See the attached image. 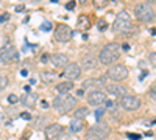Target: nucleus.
Wrapping results in <instances>:
<instances>
[{"label": "nucleus", "instance_id": "obj_1", "mask_svg": "<svg viewBox=\"0 0 156 140\" xmlns=\"http://www.w3.org/2000/svg\"><path fill=\"white\" fill-rule=\"evenodd\" d=\"M120 50H122V47L117 44V42L106 44L105 47L100 50V55H98L100 62H101V64H105V66H111L112 62H115L117 59H119Z\"/></svg>", "mask_w": 156, "mask_h": 140}, {"label": "nucleus", "instance_id": "obj_2", "mask_svg": "<svg viewBox=\"0 0 156 140\" xmlns=\"http://www.w3.org/2000/svg\"><path fill=\"white\" fill-rule=\"evenodd\" d=\"M111 132V128L109 125L105 123V121H98L95 123L94 126H90L86 132V140H103L106 138Z\"/></svg>", "mask_w": 156, "mask_h": 140}, {"label": "nucleus", "instance_id": "obj_3", "mask_svg": "<svg viewBox=\"0 0 156 140\" xmlns=\"http://www.w3.org/2000/svg\"><path fill=\"white\" fill-rule=\"evenodd\" d=\"M75 104H76V100L75 97L72 95H58L55 100H53V108L56 112L59 114H67L70 111L75 109Z\"/></svg>", "mask_w": 156, "mask_h": 140}, {"label": "nucleus", "instance_id": "obj_4", "mask_svg": "<svg viewBox=\"0 0 156 140\" xmlns=\"http://www.w3.org/2000/svg\"><path fill=\"white\" fill-rule=\"evenodd\" d=\"M134 14H136L137 20L144 22V23H148L154 19L156 12H154V8L148 2H140L134 6Z\"/></svg>", "mask_w": 156, "mask_h": 140}, {"label": "nucleus", "instance_id": "obj_5", "mask_svg": "<svg viewBox=\"0 0 156 140\" xmlns=\"http://www.w3.org/2000/svg\"><path fill=\"white\" fill-rule=\"evenodd\" d=\"M131 28V17L126 11H120L119 14L115 16V20L112 23V31L117 34H123Z\"/></svg>", "mask_w": 156, "mask_h": 140}, {"label": "nucleus", "instance_id": "obj_6", "mask_svg": "<svg viewBox=\"0 0 156 140\" xmlns=\"http://www.w3.org/2000/svg\"><path fill=\"white\" fill-rule=\"evenodd\" d=\"M106 76H108L109 80L115 81V83H120V81H123L126 76H128V69L123 64H114V66H111L108 69Z\"/></svg>", "mask_w": 156, "mask_h": 140}, {"label": "nucleus", "instance_id": "obj_7", "mask_svg": "<svg viewBox=\"0 0 156 140\" xmlns=\"http://www.w3.org/2000/svg\"><path fill=\"white\" fill-rule=\"evenodd\" d=\"M17 59H19V52L14 48V45L6 44L5 47L0 48V61H2L3 64H8V62L17 61Z\"/></svg>", "mask_w": 156, "mask_h": 140}, {"label": "nucleus", "instance_id": "obj_8", "mask_svg": "<svg viewBox=\"0 0 156 140\" xmlns=\"http://www.w3.org/2000/svg\"><path fill=\"white\" fill-rule=\"evenodd\" d=\"M73 37V31L69 25L66 23H59L58 27L55 28V39L58 42H69Z\"/></svg>", "mask_w": 156, "mask_h": 140}, {"label": "nucleus", "instance_id": "obj_9", "mask_svg": "<svg viewBox=\"0 0 156 140\" xmlns=\"http://www.w3.org/2000/svg\"><path fill=\"white\" fill-rule=\"evenodd\" d=\"M62 75L67 78V81L78 80V78L81 76V66L76 64V62H70V64L62 70Z\"/></svg>", "mask_w": 156, "mask_h": 140}, {"label": "nucleus", "instance_id": "obj_10", "mask_svg": "<svg viewBox=\"0 0 156 140\" xmlns=\"http://www.w3.org/2000/svg\"><path fill=\"white\" fill-rule=\"evenodd\" d=\"M106 101H108V98L103 90H94V92L87 94V103L90 106H100V104H105Z\"/></svg>", "mask_w": 156, "mask_h": 140}, {"label": "nucleus", "instance_id": "obj_11", "mask_svg": "<svg viewBox=\"0 0 156 140\" xmlns=\"http://www.w3.org/2000/svg\"><path fill=\"white\" fill-rule=\"evenodd\" d=\"M120 106L126 111H137L140 108V100L134 95H125L120 100Z\"/></svg>", "mask_w": 156, "mask_h": 140}, {"label": "nucleus", "instance_id": "obj_12", "mask_svg": "<svg viewBox=\"0 0 156 140\" xmlns=\"http://www.w3.org/2000/svg\"><path fill=\"white\" fill-rule=\"evenodd\" d=\"M84 89H90V92L94 90H101L105 89V80L103 78H89L83 81V90Z\"/></svg>", "mask_w": 156, "mask_h": 140}, {"label": "nucleus", "instance_id": "obj_13", "mask_svg": "<svg viewBox=\"0 0 156 140\" xmlns=\"http://www.w3.org/2000/svg\"><path fill=\"white\" fill-rule=\"evenodd\" d=\"M64 132V128L59 125V123H51V125H47L45 128V137L50 140V138H59Z\"/></svg>", "mask_w": 156, "mask_h": 140}, {"label": "nucleus", "instance_id": "obj_14", "mask_svg": "<svg viewBox=\"0 0 156 140\" xmlns=\"http://www.w3.org/2000/svg\"><path fill=\"white\" fill-rule=\"evenodd\" d=\"M50 62H51V66L53 67H64L66 69L70 62H69V58H67V55H64V53H53L50 56Z\"/></svg>", "mask_w": 156, "mask_h": 140}, {"label": "nucleus", "instance_id": "obj_15", "mask_svg": "<svg viewBox=\"0 0 156 140\" xmlns=\"http://www.w3.org/2000/svg\"><path fill=\"white\" fill-rule=\"evenodd\" d=\"M98 62H100V59H98L95 55H92V53H86V55H83L80 64L87 70V69H94V67H97Z\"/></svg>", "mask_w": 156, "mask_h": 140}, {"label": "nucleus", "instance_id": "obj_16", "mask_svg": "<svg viewBox=\"0 0 156 140\" xmlns=\"http://www.w3.org/2000/svg\"><path fill=\"white\" fill-rule=\"evenodd\" d=\"M106 89H108V92H109L111 95H114V97L123 98V97L126 95V87H123V86H120V84H109V86H106Z\"/></svg>", "mask_w": 156, "mask_h": 140}, {"label": "nucleus", "instance_id": "obj_17", "mask_svg": "<svg viewBox=\"0 0 156 140\" xmlns=\"http://www.w3.org/2000/svg\"><path fill=\"white\" fill-rule=\"evenodd\" d=\"M72 89H73V81H62L56 86V90L59 95H67Z\"/></svg>", "mask_w": 156, "mask_h": 140}, {"label": "nucleus", "instance_id": "obj_18", "mask_svg": "<svg viewBox=\"0 0 156 140\" xmlns=\"http://www.w3.org/2000/svg\"><path fill=\"white\" fill-rule=\"evenodd\" d=\"M36 101H37V95L33 94V92L22 97V103H23V106H27V108H34L36 106Z\"/></svg>", "mask_w": 156, "mask_h": 140}, {"label": "nucleus", "instance_id": "obj_19", "mask_svg": "<svg viewBox=\"0 0 156 140\" xmlns=\"http://www.w3.org/2000/svg\"><path fill=\"white\" fill-rule=\"evenodd\" d=\"M89 25H90V20L86 14H80L78 16V28L80 30H86L89 28Z\"/></svg>", "mask_w": 156, "mask_h": 140}, {"label": "nucleus", "instance_id": "obj_20", "mask_svg": "<svg viewBox=\"0 0 156 140\" xmlns=\"http://www.w3.org/2000/svg\"><path fill=\"white\" fill-rule=\"evenodd\" d=\"M83 120H78V118H75V120H72L70 121V125H69V129L72 131V132H80L81 129H83Z\"/></svg>", "mask_w": 156, "mask_h": 140}, {"label": "nucleus", "instance_id": "obj_21", "mask_svg": "<svg viewBox=\"0 0 156 140\" xmlns=\"http://www.w3.org/2000/svg\"><path fill=\"white\" fill-rule=\"evenodd\" d=\"M55 80H56V73H55V72L45 70V72L42 73V81H44L45 84H51Z\"/></svg>", "mask_w": 156, "mask_h": 140}, {"label": "nucleus", "instance_id": "obj_22", "mask_svg": "<svg viewBox=\"0 0 156 140\" xmlns=\"http://www.w3.org/2000/svg\"><path fill=\"white\" fill-rule=\"evenodd\" d=\"M87 114H89V109L83 106V108H76L73 115H75V118H78V120H83V118L87 117Z\"/></svg>", "mask_w": 156, "mask_h": 140}, {"label": "nucleus", "instance_id": "obj_23", "mask_svg": "<svg viewBox=\"0 0 156 140\" xmlns=\"http://www.w3.org/2000/svg\"><path fill=\"white\" fill-rule=\"evenodd\" d=\"M6 86H8V78H6V76H3V75H0V92L5 90Z\"/></svg>", "mask_w": 156, "mask_h": 140}, {"label": "nucleus", "instance_id": "obj_24", "mask_svg": "<svg viewBox=\"0 0 156 140\" xmlns=\"http://www.w3.org/2000/svg\"><path fill=\"white\" fill-rule=\"evenodd\" d=\"M109 2L108 0H94V6L95 8H105Z\"/></svg>", "mask_w": 156, "mask_h": 140}, {"label": "nucleus", "instance_id": "obj_25", "mask_svg": "<svg viewBox=\"0 0 156 140\" xmlns=\"http://www.w3.org/2000/svg\"><path fill=\"white\" fill-rule=\"evenodd\" d=\"M8 103H9V104H16V103H19V97L14 95V94H11V95L8 97Z\"/></svg>", "mask_w": 156, "mask_h": 140}, {"label": "nucleus", "instance_id": "obj_26", "mask_svg": "<svg viewBox=\"0 0 156 140\" xmlns=\"http://www.w3.org/2000/svg\"><path fill=\"white\" fill-rule=\"evenodd\" d=\"M94 114H95V118L100 121V118H101L103 115H105V109H103V108H98V109H97Z\"/></svg>", "mask_w": 156, "mask_h": 140}, {"label": "nucleus", "instance_id": "obj_27", "mask_svg": "<svg viewBox=\"0 0 156 140\" xmlns=\"http://www.w3.org/2000/svg\"><path fill=\"white\" fill-rule=\"evenodd\" d=\"M97 28H98V31H105V30L108 28V23H106L105 20H98V25H97Z\"/></svg>", "mask_w": 156, "mask_h": 140}, {"label": "nucleus", "instance_id": "obj_28", "mask_svg": "<svg viewBox=\"0 0 156 140\" xmlns=\"http://www.w3.org/2000/svg\"><path fill=\"white\" fill-rule=\"evenodd\" d=\"M41 30H42V31H50V30H51V22H47V20H45V22L41 25Z\"/></svg>", "mask_w": 156, "mask_h": 140}, {"label": "nucleus", "instance_id": "obj_29", "mask_svg": "<svg viewBox=\"0 0 156 140\" xmlns=\"http://www.w3.org/2000/svg\"><path fill=\"white\" fill-rule=\"evenodd\" d=\"M126 137H128L129 140H140V135H139V134H134V132H128Z\"/></svg>", "mask_w": 156, "mask_h": 140}, {"label": "nucleus", "instance_id": "obj_30", "mask_svg": "<svg viewBox=\"0 0 156 140\" xmlns=\"http://www.w3.org/2000/svg\"><path fill=\"white\" fill-rule=\"evenodd\" d=\"M105 104H106V108H109V109H114L117 103H115V101H111V100H108V101H106Z\"/></svg>", "mask_w": 156, "mask_h": 140}, {"label": "nucleus", "instance_id": "obj_31", "mask_svg": "<svg viewBox=\"0 0 156 140\" xmlns=\"http://www.w3.org/2000/svg\"><path fill=\"white\" fill-rule=\"evenodd\" d=\"M20 117H22L23 120H31V114H28V112H22V114H20Z\"/></svg>", "mask_w": 156, "mask_h": 140}, {"label": "nucleus", "instance_id": "obj_32", "mask_svg": "<svg viewBox=\"0 0 156 140\" xmlns=\"http://www.w3.org/2000/svg\"><path fill=\"white\" fill-rule=\"evenodd\" d=\"M8 19H9V14H8V12H5V14L0 16V22H6Z\"/></svg>", "mask_w": 156, "mask_h": 140}, {"label": "nucleus", "instance_id": "obj_33", "mask_svg": "<svg viewBox=\"0 0 156 140\" xmlns=\"http://www.w3.org/2000/svg\"><path fill=\"white\" fill-rule=\"evenodd\" d=\"M73 8H75V2H69V3L66 5V9H69V11L73 9Z\"/></svg>", "mask_w": 156, "mask_h": 140}, {"label": "nucleus", "instance_id": "obj_34", "mask_svg": "<svg viewBox=\"0 0 156 140\" xmlns=\"http://www.w3.org/2000/svg\"><path fill=\"white\" fill-rule=\"evenodd\" d=\"M41 108H44V109L48 108V101H47V100H42V101H41Z\"/></svg>", "mask_w": 156, "mask_h": 140}, {"label": "nucleus", "instance_id": "obj_35", "mask_svg": "<svg viewBox=\"0 0 156 140\" xmlns=\"http://www.w3.org/2000/svg\"><path fill=\"white\" fill-rule=\"evenodd\" d=\"M58 140H73V138H72V137H69V135H61Z\"/></svg>", "mask_w": 156, "mask_h": 140}, {"label": "nucleus", "instance_id": "obj_36", "mask_svg": "<svg viewBox=\"0 0 156 140\" xmlns=\"http://www.w3.org/2000/svg\"><path fill=\"white\" fill-rule=\"evenodd\" d=\"M23 90L27 92V94H31V87H30V86H25V87H23Z\"/></svg>", "mask_w": 156, "mask_h": 140}, {"label": "nucleus", "instance_id": "obj_37", "mask_svg": "<svg viewBox=\"0 0 156 140\" xmlns=\"http://www.w3.org/2000/svg\"><path fill=\"white\" fill-rule=\"evenodd\" d=\"M23 8H25L23 5H19V6H16V11H17V12H20V11H23Z\"/></svg>", "mask_w": 156, "mask_h": 140}, {"label": "nucleus", "instance_id": "obj_38", "mask_svg": "<svg viewBox=\"0 0 156 140\" xmlns=\"http://www.w3.org/2000/svg\"><path fill=\"white\" fill-rule=\"evenodd\" d=\"M47 59H50V56H48V55H42V58H41V61H42V62H45Z\"/></svg>", "mask_w": 156, "mask_h": 140}, {"label": "nucleus", "instance_id": "obj_39", "mask_svg": "<svg viewBox=\"0 0 156 140\" xmlns=\"http://www.w3.org/2000/svg\"><path fill=\"white\" fill-rule=\"evenodd\" d=\"M145 76H147V72H142V73H140V76H139V80L142 81V80H144V78H145Z\"/></svg>", "mask_w": 156, "mask_h": 140}, {"label": "nucleus", "instance_id": "obj_40", "mask_svg": "<svg viewBox=\"0 0 156 140\" xmlns=\"http://www.w3.org/2000/svg\"><path fill=\"white\" fill-rule=\"evenodd\" d=\"M20 73H22V76H27V75H28V70H27V69H23Z\"/></svg>", "mask_w": 156, "mask_h": 140}, {"label": "nucleus", "instance_id": "obj_41", "mask_svg": "<svg viewBox=\"0 0 156 140\" xmlns=\"http://www.w3.org/2000/svg\"><path fill=\"white\" fill-rule=\"evenodd\" d=\"M78 95H80V97L84 95V90H83V89H80V90H78Z\"/></svg>", "mask_w": 156, "mask_h": 140}, {"label": "nucleus", "instance_id": "obj_42", "mask_svg": "<svg viewBox=\"0 0 156 140\" xmlns=\"http://www.w3.org/2000/svg\"><path fill=\"white\" fill-rule=\"evenodd\" d=\"M122 48H123V50H128V48H129V45H128V44H123V45H122Z\"/></svg>", "mask_w": 156, "mask_h": 140}]
</instances>
